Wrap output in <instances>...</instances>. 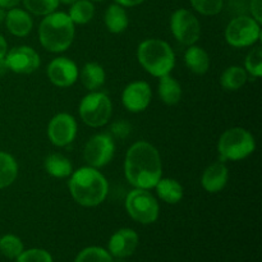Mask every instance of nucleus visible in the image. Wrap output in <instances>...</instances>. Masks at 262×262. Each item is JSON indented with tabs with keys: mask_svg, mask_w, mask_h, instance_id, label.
I'll return each instance as SVG.
<instances>
[{
	"mask_svg": "<svg viewBox=\"0 0 262 262\" xmlns=\"http://www.w3.org/2000/svg\"><path fill=\"white\" fill-rule=\"evenodd\" d=\"M245 69L247 74L253 78H260L262 76V49L256 46L246 56Z\"/></svg>",
	"mask_w": 262,
	"mask_h": 262,
	"instance_id": "c85d7f7f",
	"label": "nucleus"
},
{
	"mask_svg": "<svg viewBox=\"0 0 262 262\" xmlns=\"http://www.w3.org/2000/svg\"><path fill=\"white\" fill-rule=\"evenodd\" d=\"M196 12L202 15H216L224 7V0H189Z\"/></svg>",
	"mask_w": 262,
	"mask_h": 262,
	"instance_id": "7c9ffc66",
	"label": "nucleus"
},
{
	"mask_svg": "<svg viewBox=\"0 0 262 262\" xmlns=\"http://www.w3.org/2000/svg\"><path fill=\"white\" fill-rule=\"evenodd\" d=\"M156 193L169 205H176L183 199V187L178 181L171 178H160L155 186Z\"/></svg>",
	"mask_w": 262,
	"mask_h": 262,
	"instance_id": "412c9836",
	"label": "nucleus"
},
{
	"mask_svg": "<svg viewBox=\"0 0 262 262\" xmlns=\"http://www.w3.org/2000/svg\"><path fill=\"white\" fill-rule=\"evenodd\" d=\"M48 136L54 146H68L77 136L76 119L68 113H59L49 122Z\"/></svg>",
	"mask_w": 262,
	"mask_h": 262,
	"instance_id": "9b49d317",
	"label": "nucleus"
},
{
	"mask_svg": "<svg viewBox=\"0 0 262 262\" xmlns=\"http://www.w3.org/2000/svg\"><path fill=\"white\" fill-rule=\"evenodd\" d=\"M5 25H7L8 31L13 36L17 37H25L32 31L33 22L31 15L28 14L27 10L20 9V8H12L5 15Z\"/></svg>",
	"mask_w": 262,
	"mask_h": 262,
	"instance_id": "f3484780",
	"label": "nucleus"
},
{
	"mask_svg": "<svg viewBox=\"0 0 262 262\" xmlns=\"http://www.w3.org/2000/svg\"><path fill=\"white\" fill-rule=\"evenodd\" d=\"M187 68L196 74H205L210 68V56L202 48L191 45L184 54Z\"/></svg>",
	"mask_w": 262,
	"mask_h": 262,
	"instance_id": "aec40b11",
	"label": "nucleus"
},
{
	"mask_svg": "<svg viewBox=\"0 0 262 262\" xmlns=\"http://www.w3.org/2000/svg\"><path fill=\"white\" fill-rule=\"evenodd\" d=\"M8 69L18 74H30L38 69L41 64L40 55L30 46H15L5 55Z\"/></svg>",
	"mask_w": 262,
	"mask_h": 262,
	"instance_id": "f8f14e48",
	"label": "nucleus"
},
{
	"mask_svg": "<svg viewBox=\"0 0 262 262\" xmlns=\"http://www.w3.org/2000/svg\"><path fill=\"white\" fill-rule=\"evenodd\" d=\"M125 210L135 222L152 224L158 220L160 206L148 189L135 188L125 197Z\"/></svg>",
	"mask_w": 262,
	"mask_h": 262,
	"instance_id": "0eeeda50",
	"label": "nucleus"
},
{
	"mask_svg": "<svg viewBox=\"0 0 262 262\" xmlns=\"http://www.w3.org/2000/svg\"><path fill=\"white\" fill-rule=\"evenodd\" d=\"M5 15H7V12H5L4 8L0 7V25L5 20Z\"/></svg>",
	"mask_w": 262,
	"mask_h": 262,
	"instance_id": "4c0bfd02",
	"label": "nucleus"
},
{
	"mask_svg": "<svg viewBox=\"0 0 262 262\" xmlns=\"http://www.w3.org/2000/svg\"><path fill=\"white\" fill-rule=\"evenodd\" d=\"M20 0H0V7L4 9H12L19 4Z\"/></svg>",
	"mask_w": 262,
	"mask_h": 262,
	"instance_id": "f704fd0d",
	"label": "nucleus"
},
{
	"mask_svg": "<svg viewBox=\"0 0 262 262\" xmlns=\"http://www.w3.org/2000/svg\"><path fill=\"white\" fill-rule=\"evenodd\" d=\"M248 74L245 68L239 66H232L223 72L220 77V84L227 91H237L246 84Z\"/></svg>",
	"mask_w": 262,
	"mask_h": 262,
	"instance_id": "b1692460",
	"label": "nucleus"
},
{
	"mask_svg": "<svg viewBox=\"0 0 262 262\" xmlns=\"http://www.w3.org/2000/svg\"><path fill=\"white\" fill-rule=\"evenodd\" d=\"M170 30L177 41L187 46L194 45L201 36V25L189 10L177 9L170 17Z\"/></svg>",
	"mask_w": 262,
	"mask_h": 262,
	"instance_id": "1a4fd4ad",
	"label": "nucleus"
},
{
	"mask_svg": "<svg viewBox=\"0 0 262 262\" xmlns=\"http://www.w3.org/2000/svg\"><path fill=\"white\" fill-rule=\"evenodd\" d=\"M48 77L56 87H69L78 79V67L71 59L59 56L53 59L48 67Z\"/></svg>",
	"mask_w": 262,
	"mask_h": 262,
	"instance_id": "4468645a",
	"label": "nucleus"
},
{
	"mask_svg": "<svg viewBox=\"0 0 262 262\" xmlns=\"http://www.w3.org/2000/svg\"><path fill=\"white\" fill-rule=\"evenodd\" d=\"M77 0H59V3H61V4H66V5H72L73 3H76Z\"/></svg>",
	"mask_w": 262,
	"mask_h": 262,
	"instance_id": "58836bf2",
	"label": "nucleus"
},
{
	"mask_svg": "<svg viewBox=\"0 0 262 262\" xmlns=\"http://www.w3.org/2000/svg\"><path fill=\"white\" fill-rule=\"evenodd\" d=\"M68 15L74 25H86L94 18L95 7L91 0H77L71 5Z\"/></svg>",
	"mask_w": 262,
	"mask_h": 262,
	"instance_id": "a878e982",
	"label": "nucleus"
},
{
	"mask_svg": "<svg viewBox=\"0 0 262 262\" xmlns=\"http://www.w3.org/2000/svg\"><path fill=\"white\" fill-rule=\"evenodd\" d=\"M68 186L74 201L83 207L99 206L109 191L106 178L92 166H82L73 171Z\"/></svg>",
	"mask_w": 262,
	"mask_h": 262,
	"instance_id": "f03ea898",
	"label": "nucleus"
},
{
	"mask_svg": "<svg viewBox=\"0 0 262 262\" xmlns=\"http://www.w3.org/2000/svg\"><path fill=\"white\" fill-rule=\"evenodd\" d=\"M74 262H113V258L104 248L87 247L78 253Z\"/></svg>",
	"mask_w": 262,
	"mask_h": 262,
	"instance_id": "c756f323",
	"label": "nucleus"
},
{
	"mask_svg": "<svg viewBox=\"0 0 262 262\" xmlns=\"http://www.w3.org/2000/svg\"><path fill=\"white\" fill-rule=\"evenodd\" d=\"M27 12L35 15H48L55 12L59 7V0H22Z\"/></svg>",
	"mask_w": 262,
	"mask_h": 262,
	"instance_id": "cd10ccee",
	"label": "nucleus"
},
{
	"mask_svg": "<svg viewBox=\"0 0 262 262\" xmlns=\"http://www.w3.org/2000/svg\"><path fill=\"white\" fill-rule=\"evenodd\" d=\"M159 96L166 105H176L181 101L182 87L179 82L170 74L160 77L159 81Z\"/></svg>",
	"mask_w": 262,
	"mask_h": 262,
	"instance_id": "5701e85b",
	"label": "nucleus"
},
{
	"mask_svg": "<svg viewBox=\"0 0 262 262\" xmlns=\"http://www.w3.org/2000/svg\"><path fill=\"white\" fill-rule=\"evenodd\" d=\"M112 113V100L104 92L91 91L79 102V117L89 127L99 128L107 124Z\"/></svg>",
	"mask_w": 262,
	"mask_h": 262,
	"instance_id": "423d86ee",
	"label": "nucleus"
},
{
	"mask_svg": "<svg viewBox=\"0 0 262 262\" xmlns=\"http://www.w3.org/2000/svg\"><path fill=\"white\" fill-rule=\"evenodd\" d=\"M256 141L247 129L242 127L225 130L217 142L220 161H239L248 158L255 151Z\"/></svg>",
	"mask_w": 262,
	"mask_h": 262,
	"instance_id": "39448f33",
	"label": "nucleus"
},
{
	"mask_svg": "<svg viewBox=\"0 0 262 262\" xmlns=\"http://www.w3.org/2000/svg\"><path fill=\"white\" fill-rule=\"evenodd\" d=\"M74 23L64 12L45 15L38 27V38L43 49L50 53H63L74 40Z\"/></svg>",
	"mask_w": 262,
	"mask_h": 262,
	"instance_id": "7ed1b4c3",
	"label": "nucleus"
},
{
	"mask_svg": "<svg viewBox=\"0 0 262 262\" xmlns=\"http://www.w3.org/2000/svg\"><path fill=\"white\" fill-rule=\"evenodd\" d=\"M137 59L147 73L154 77L170 74L176 66V55L168 42L159 38H147L138 45Z\"/></svg>",
	"mask_w": 262,
	"mask_h": 262,
	"instance_id": "20e7f679",
	"label": "nucleus"
},
{
	"mask_svg": "<svg viewBox=\"0 0 262 262\" xmlns=\"http://www.w3.org/2000/svg\"><path fill=\"white\" fill-rule=\"evenodd\" d=\"M78 76L84 89H87L89 91H97L99 89H101L102 84L105 83V78H106L104 68L97 63L84 64Z\"/></svg>",
	"mask_w": 262,
	"mask_h": 262,
	"instance_id": "6ab92c4d",
	"label": "nucleus"
},
{
	"mask_svg": "<svg viewBox=\"0 0 262 262\" xmlns=\"http://www.w3.org/2000/svg\"><path fill=\"white\" fill-rule=\"evenodd\" d=\"M7 53H8V43H7V40H5V38L3 37L2 35H0V59L5 58V55H7Z\"/></svg>",
	"mask_w": 262,
	"mask_h": 262,
	"instance_id": "c9c22d12",
	"label": "nucleus"
},
{
	"mask_svg": "<svg viewBox=\"0 0 262 262\" xmlns=\"http://www.w3.org/2000/svg\"><path fill=\"white\" fill-rule=\"evenodd\" d=\"M0 252L8 258H17L23 252V243L17 235L5 234L0 238Z\"/></svg>",
	"mask_w": 262,
	"mask_h": 262,
	"instance_id": "bb28decb",
	"label": "nucleus"
},
{
	"mask_svg": "<svg viewBox=\"0 0 262 262\" xmlns=\"http://www.w3.org/2000/svg\"><path fill=\"white\" fill-rule=\"evenodd\" d=\"M17 262H53L50 253L41 248L23 251L17 257Z\"/></svg>",
	"mask_w": 262,
	"mask_h": 262,
	"instance_id": "2f4dec72",
	"label": "nucleus"
},
{
	"mask_svg": "<svg viewBox=\"0 0 262 262\" xmlns=\"http://www.w3.org/2000/svg\"><path fill=\"white\" fill-rule=\"evenodd\" d=\"M229 179V170L223 161L211 164L205 169L201 178V184L209 193H217L227 186Z\"/></svg>",
	"mask_w": 262,
	"mask_h": 262,
	"instance_id": "dca6fc26",
	"label": "nucleus"
},
{
	"mask_svg": "<svg viewBox=\"0 0 262 262\" xmlns=\"http://www.w3.org/2000/svg\"><path fill=\"white\" fill-rule=\"evenodd\" d=\"M45 170L54 178H68L73 173V165L71 160L61 154H50L45 159Z\"/></svg>",
	"mask_w": 262,
	"mask_h": 262,
	"instance_id": "4be33fe9",
	"label": "nucleus"
},
{
	"mask_svg": "<svg viewBox=\"0 0 262 262\" xmlns=\"http://www.w3.org/2000/svg\"><path fill=\"white\" fill-rule=\"evenodd\" d=\"M104 22L109 32L122 33L127 30L128 25H129V18H128L124 7L115 3V4L109 5L107 9L105 10Z\"/></svg>",
	"mask_w": 262,
	"mask_h": 262,
	"instance_id": "a211bd4d",
	"label": "nucleus"
},
{
	"mask_svg": "<svg viewBox=\"0 0 262 262\" xmlns=\"http://www.w3.org/2000/svg\"><path fill=\"white\" fill-rule=\"evenodd\" d=\"M124 174L135 188H155L163 174L158 148L146 141H138L128 148L124 160Z\"/></svg>",
	"mask_w": 262,
	"mask_h": 262,
	"instance_id": "f257e3e1",
	"label": "nucleus"
},
{
	"mask_svg": "<svg viewBox=\"0 0 262 262\" xmlns=\"http://www.w3.org/2000/svg\"><path fill=\"white\" fill-rule=\"evenodd\" d=\"M115 143L109 133H97L92 136L83 150L84 161L92 168H102L114 158Z\"/></svg>",
	"mask_w": 262,
	"mask_h": 262,
	"instance_id": "9d476101",
	"label": "nucleus"
},
{
	"mask_svg": "<svg viewBox=\"0 0 262 262\" xmlns=\"http://www.w3.org/2000/svg\"><path fill=\"white\" fill-rule=\"evenodd\" d=\"M251 13H252L253 19L258 23L262 22V0H251Z\"/></svg>",
	"mask_w": 262,
	"mask_h": 262,
	"instance_id": "473e14b6",
	"label": "nucleus"
},
{
	"mask_svg": "<svg viewBox=\"0 0 262 262\" xmlns=\"http://www.w3.org/2000/svg\"><path fill=\"white\" fill-rule=\"evenodd\" d=\"M138 246V234L133 229H119L109 241V252L114 257L124 258L133 255Z\"/></svg>",
	"mask_w": 262,
	"mask_h": 262,
	"instance_id": "2eb2a0df",
	"label": "nucleus"
},
{
	"mask_svg": "<svg viewBox=\"0 0 262 262\" xmlns=\"http://www.w3.org/2000/svg\"><path fill=\"white\" fill-rule=\"evenodd\" d=\"M114 2L124 8H130V7H136V5L142 4L145 0H114Z\"/></svg>",
	"mask_w": 262,
	"mask_h": 262,
	"instance_id": "72a5a7b5",
	"label": "nucleus"
},
{
	"mask_svg": "<svg viewBox=\"0 0 262 262\" xmlns=\"http://www.w3.org/2000/svg\"><path fill=\"white\" fill-rule=\"evenodd\" d=\"M7 71H9V69H8L7 63H5V59L2 58L0 59V77L4 76L7 73Z\"/></svg>",
	"mask_w": 262,
	"mask_h": 262,
	"instance_id": "e433bc0d",
	"label": "nucleus"
},
{
	"mask_svg": "<svg viewBox=\"0 0 262 262\" xmlns=\"http://www.w3.org/2000/svg\"><path fill=\"white\" fill-rule=\"evenodd\" d=\"M91 2H104V0H91Z\"/></svg>",
	"mask_w": 262,
	"mask_h": 262,
	"instance_id": "ea45409f",
	"label": "nucleus"
},
{
	"mask_svg": "<svg viewBox=\"0 0 262 262\" xmlns=\"http://www.w3.org/2000/svg\"><path fill=\"white\" fill-rule=\"evenodd\" d=\"M18 176V164L10 154L0 151V189L14 183Z\"/></svg>",
	"mask_w": 262,
	"mask_h": 262,
	"instance_id": "393cba45",
	"label": "nucleus"
},
{
	"mask_svg": "<svg viewBox=\"0 0 262 262\" xmlns=\"http://www.w3.org/2000/svg\"><path fill=\"white\" fill-rule=\"evenodd\" d=\"M152 91L147 82L135 81L125 86L122 94V102L130 113H141L147 109Z\"/></svg>",
	"mask_w": 262,
	"mask_h": 262,
	"instance_id": "ddd939ff",
	"label": "nucleus"
},
{
	"mask_svg": "<svg viewBox=\"0 0 262 262\" xmlns=\"http://www.w3.org/2000/svg\"><path fill=\"white\" fill-rule=\"evenodd\" d=\"M261 23L248 15H239L228 23L225 40L233 48H248L260 40Z\"/></svg>",
	"mask_w": 262,
	"mask_h": 262,
	"instance_id": "6e6552de",
	"label": "nucleus"
}]
</instances>
